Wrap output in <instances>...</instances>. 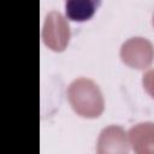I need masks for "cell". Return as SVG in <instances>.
<instances>
[{
	"label": "cell",
	"mask_w": 154,
	"mask_h": 154,
	"mask_svg": "<svg viewBox=\"0 0 154 154\" xmlns=\"http://www.w3.org/2000/svg\"><path fill=\"white\" fill-rule=\"evenodd\" d=\"M67 100L72 109L84 118H97L105 108L102 91L96 82L87 77L73 79L66 89Z\"/></svg>",
	"instance_id": "6da1fadb"
},
{
	"label": "cell",
	"mask_w": 154,
	"mask_h": 154,
	"mask_svg": "<svg viewBox=\"0 0 154 154\" xmlns=\"http://www.w3.org/2000/svg\"><path fill=\"white\" fill-rule=\"evenodd\" d=\"M41 37L49 49L63 52L67 47L71 37V29L65 16L59 11H51L42 24Z\"/></svg>",
	"instance_id": "7a4b0ae2"
},
{
	"label": "cell",
	"mask_w": 154,
	"mask_h": 154,
	"mask_svg": "<svg viewBox=\"0 0 154 154\" xmlns=\"http://www.w3.org/2000/svg\"><path fill=\"white\" fill-rule=\"evenodd\" d=\"M119 55L128 66L144 70L154 61V45L143 36H134L123 42Z\"/></svg>",
	"instance_id": "3957f363"
},
{
	"label": "cell",
	"mask_w": 154,
	"mask_h": 154,
	"mask_svg": "<svg viewBox=\"0 0 154 154\" xmlns=\"http://www.w3.org/2000/svg\"><path fill=\"white\" fill-rule=\"evenodd\" d=\"M130 142L125 130L116 124L103 128L96 141V154H129Z\"/></svg>",
	"instance_id": "277c9868"
},
{
	"label": "cell",
	"mask_w": 154,
	"mask_h": 154,
	"mask_svg": "<svg viewBox=\"0 0 154 154\" xmlns=\"http://www.w3.org/2000/svg\"><path fill=\"white\" fill-rule=\"evenodd\" d=\"M130 146L135 154H154V122H141L128 131Z\"/></svg>",
	"instance_id": "5b68a950"
},
{
	"label": "cell",
	"mask_w": 154,
	"mask_h": 154,
	"mask_svg": "<svg viewBox=\"0 0 154 154\" xmlns=\"http://www.w3.org/2000/svg\"><path fill=\"white\" fill-rule=\"evenodd\" d=\"M100 1L95 0H67L65 2V12L69 19L75 22H84L93 17Z\"/></svg>",
	"instance_id": "8992f818"
},
{
	"label": "cell",
	"mask_w": 154,
	"mask_h": 154,
	"mask_svg": "<svg viewBox=\"0 0 154 154\" xmlns=\"http://www.w3.org/2000/svg\"><path fill=\"white\" fill-rule=\"evenodd\" d=\"M142 85L144 90L154 99V69L148 70L142 76Z\"/></svg>",
	"instance_id": "52a82bcc"
},
{
	"label": "cell",
	"mask_w": 154,
	"mask_h": 154,
	"mask_svg": "<svg viewBox=\"0 0 154 154\" xmlns=\"http://www.w3.org/2000/svg\"><path fill=\"white\" fill-rule=\"evenodd\" d=\"M152 24H153V26H154V13H153V18H152Z\"/></svg>",
	"instance_id": "ba28073f"
}]
</instances>
